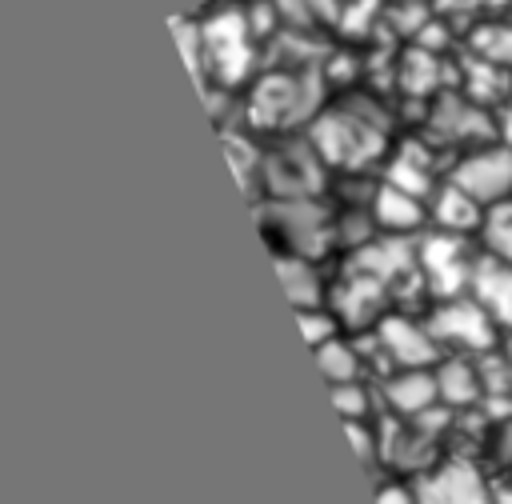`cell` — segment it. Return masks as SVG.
<instances>
[{"label": "cell", "instance_id": "1", "mask_svg": "<svg viewBox=\"0 0 512 504\" xmlns=\"http://www.w3.org/2000/svg\"><path fill=\"white\" fill-rule=\"evenodd\" d=\"M308 140L316 144V152L324 156L328 168L360 172L384 156L388 120H384V108H376L360 96L356 100L348 96L344 104H328L308 120Z\"/></svg>", "mask_w": 512, "mask_h": 504}, {"label": "cell", "instance_id": "2", "mask_svg": "<svg viewBox=\"0 0 512 504\" xmlns=\"http://www.w3.org/2000/svg\"><path fill=\"white\" fill-rule=\"evenodd\" d=\"M320 68H276L264 72L248 92V124L256 128H288L296 120H312L320 112Z\"/></svg>", "mask_w": 512, "mask_h": 504}, {"label": "cell", "instance_id": "3", "mask_svg": "<svg viewBox=\"0 0 512 504\" xmlns=\"http://www.w3.org/2000/svg\"><path fill=\"white\" fill-rule=\"evenodd\" d=\"M200 40H204V88L216 80L224 84H240L256 60V28L248 8H224L212 16H200Z\"/></svg>", "mask_w": 512, "mask_h": 504}, {"label": "cell", "instance_id": "4", "mask_svg": "<svg viewBox=\"0 0 512 504\" xmlns=\"http://www.w3.org/2000/svg\"><path fill=\"white\" fill-rule=\"evenodd\" d=\"M428 332L436 336V344L444 348V352H476V356H484V352H492L496 348V332H500V324L480 308V300L468 292H460V296H448V300H432V312H428Z\"/></svg>", "mask_w": 512, "mask_h": 504}, {"label": "cell", "instance_id": "5", "mask_svg": "<svg viewBox=\"0 0 512 504\" xmlns=\"http://www.w3.org/2000/svg\"><path fill=\"white\" fill-rule=\"evenodd\" d=\"M468 236H456V232H428L416 240V268H420V280H424V292L432 300H448V296H460L468 292L472 284V264L468 260Z\"/></svg>", "mask_w": 512, "mask_h": 504}, {"label": "cell", "instance_id": "6", "mask_svg": "<svg viewBox=\"0 0 512 504\" xmlns=\"http://www.w3.org/2000/svg\"><path fill=\"white\" fill-rule=\"evenodd\" d=\"M452 184L476 196L484 208L512 200V144H472L452 164Z\"/></svg>", "mask_w": 512, "mask_h": 504}, {"label": "cell", "instance_id": "7", "mask_svg": "<svg viewBox=\"0 0 512 504\" xmlns=\"http://www.w3.org/2000/svg\"><path fill=\"white\" fill-rule=\"evenodd\" d=\"M412 488L420 504H492V488L468 456H440L416 476Z\"/></svg>", "mask_w": 512, "mask_h": 504}, {"label": "cell", "instance_id": "8", "mask_svg": "<svg viewBox=\"0 0 512 504\" xmlns=\"http://www.w3.org/2000/svg\"><path fill=\"white\" fill-rule=\"evenodd\" d=\"M384 360H388V372L392 368H436L444 348L436 344V336L428 332L424 320H412L408 312H388L376 328H372Z\"/></svg>", "mask_w": 512, "mask_h": 504}, {"label": "cell", "instance_id": "9", "mask_svg": "<svg viewBox=\"0 0 512 504\" xmlns=\"http://www.w3.org/2000/svg\"><path fill=\"white\" fill-rule=\"evenodd\" d=\"M380 400L396 420H412L440 404L436 368H392L380 376Z\"/></svg>", "mask_w": 512, "mask_h": 504}, {"label": "cell", "instance_id": "10", "mask_svg": "<svg viewBox=\"0 0 512 504\" xmlns=\"http://www.w3.org/2000/svg\"><path fill=\"white\" fill-rule=\"evenodd\" d=\"M368 216L376 220L380 232L408 236V232H416L420 224H428V200H420V196H412V192H404V188L380 180V184L372 188V196H368Z\"/></svg>", "mask_w": 512, "mask_h": 504}, {"label": "cell", "instance_id": "11", "mask_svg": "<svg viewBox=\"0 0 512 504\" xmlns=\"http://www.w3.org/2000/svg\"><path fill=\"white\" fill-rule=\"evenodd\" d=\"M468 292L480 300V308H484L500 328L512 332V264H508V260H496V256L480 252L476 264H472V284H468Z\"/></svg>", "mask_w": 512, "mask_h": 504}, {"label": "cell", "instance_id": "12", "mask_svg": "<svg viewBox=\"0 0 512 504\" xmlns=\"http://www.w3.org/2000/svg\"><path fill=\"white\" fill-rule=\"evenodd\" d=\"M484 220V204L476 196H468L460 184H440L428 200V224H436L440 232H456V236H472L480 232Z\"/></svg>", "mask_w": 512, "mask_h": 504}, {"label": "cell", "instance_id": "13", "mask_svg": "<svg viewBox=\"0 0 512 504\" xmlns=\"http://www.w3.org/2000/svg\"><path fill=\"white\" fill-rule=\"evenodd\" d=\"M436 384H440V404H448L452 412L480 408V400H484L480 364L468 360L464 352H456V356H440V364H436Z\"/></svg>", "mask_w": 512, "mask_h": 504}, {"label": "cell", "instance_id": "14", "mask_svg": "<svg viewBox=\"0 0 512 504\" xmlns=\"http://www.w3.org/2000/svg\"><path fill=\"white\" fill-rule=\"evenodd\" d=\"M364 340H368V336H364ZM364 340H348V336L340 332V336L324 340L320 348H312V352H316V364H320V372H324V380H328V388H332V384H348V380H364V368H368Z\"/></svg>", "mask_w": 512, "mask_h": 504}, {"label": "cell", "instance_id": "15", "mask_svg": "<svg viewBox=\"0 0 512 504\" xmlns=\"http://www.w3.org/2000/svg\"><path fill=\"white\" fill-rule=\"evenodd\" d=\"M276 268H280V280H284V292H288L292 308H316V304H324V280H320L312 256L288 252V256H276Z\"/></svg>", "mask_w": 512, "mask_h": 504}, {"label": "cell", "instance_id": "16", "mask_svg": "<svg viewBox=\"0 0 512 504\" xmlns=\"http://www.w3.org/2000/svg\"><path fill=\"white\" fill-rule=\"evenodd\" d=\"M468 52L512 72V16H480L468 32Z\"/></svg>", "mask_w": 512, "mask_h": 504}, {"label": "cell", "instance_id": "17", "mask_svg": "<svg viewBox=\"0 0 512 504\" xmlns=\"http://www.w3.org/2000/svg\"><path fill=\"white\" fill-rule=\"evenodd\" d=\"M384 180L396 184V188H404V192H412V196H420V200H432V192H436L432 168H428V160L416 156V152H396V156H388Z\"/></svg>", "mask_w": 512, "mask_h": 504}, {"label": "cell", "instance_id": "18", "mask_svg": "<svg viewBox=\"0 0 512 504\" xmlns=\"http://www.w3.org/2000/svg\"><path fill=\"white\" fill-rule=\"evenodd\" d=\"M332 404L344 420H368L376 408V388L368 380H348V384H332Z\"/></svg>", "mask_w": 512, "mask_h": 504}, {"label": "cell", "instance_id": "19", "mask_svg": "<svg viewBox=\"0 0 512 504\" xmlns=\"http://www.w3.org/2000/svg\"><path fill=\"white\" fill-rule=\"evenodd\" d=\"M296 320H300V328H304V336H308L312 348H320L324 340H332V336L344 332L340 316H336L332 308H324V304H316V308H296Z\"/></svg>", "mask_w": 512, "mask_h": 504}, {"label": "cell", "instance_id": "20", "mask_svg": "<svg viewBox=\"0 0 512 504\" xmlns=\"http://www.w3.org/2000/svg\"><path fill=\"white\" fill-rule=\"evenodd\" d=\"M376 504H420V500H416V488H404V484H380V488H376Z\"/></svg>", "mask_w": 512, "mask_h": 504}, {"label": "cell", "instance_id": "21", "mask_svg": "<svg viewBox=\"0 0 512 504\" xmlns=\"http://www.w3.org/2000/svg\"><path fill=\"white\" fill-rule=\"evenodd\" d=\"M492 452L512 464V416H508L500 428H492Z\"/></svg>", "mask_w": 512, "mask_h": 504}, {"label": "cell", "instance_id": "22", "mask_svg": "<svg viewBox=\"0 0 512 504\" xmlns=\"http://www.w3.org/2000/svg\"><path fill=\"white\" fill-rule=\"evenodd\" d=\"M492 504H512V480H504L500 488H492Z\"/></svg>", "mask_w": 512, "mask_h": 504}, {"label": "cell", "instance_id": "23", "mask_svg": "<svg viewBox=\"0 0 512 504\" xmlns=\"http://www.w3.org/2000/svg\"><path fill=\"white\" fill-rule=\"evenodd\" d=\"M504 356H508V368H512V340L504 344Z\"/></svg>", "mask_w": 512, "mask_h": 504}, {"label": "cell", "instance_id": "24", "mask_svg": "<svg viewBox=\"0 0 512 504\" xmlns=\"http://www.w3.org/2000/svg\"><path fill=\"white\" fill-rule=\"evenodd\" d=\"M508 100H512V96H508ZM508 108H512V104H508Z\"/></svg>", "mask_w": 512, "mask_h": 504}]
</instances>
